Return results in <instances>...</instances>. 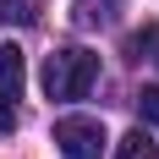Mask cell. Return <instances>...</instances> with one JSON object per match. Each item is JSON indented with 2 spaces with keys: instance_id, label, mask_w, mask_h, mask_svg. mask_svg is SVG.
<instances>
[{
  "instance_id": "6da1fadb",
  "label": "cell",
  "mask_w": 159,
  "mask_h": 159,
  "mask_svg": "<svg viewBox=\"0 0 159 159\" xmlns=\"http://www.w3.org/2000/svg\"><path fill=\"white\" fill-rule=\"evenodd\" d=\"M93 82H99V55L82 49V44H66V49H55V55L44 61V93L61 99V104L82 99Z\"/></svg>"
},
{
  "instance_id": "7a4b0ae2",
  "label": "cell",
  "mask_w": 159,
  "mask_h": 159,
  "mask_svg": "<svg viewBox=\"0 0 159 159\" xmlns=\"http://www.w3.org/2000/svg\"><path fill=\"white\" fill-rule=\"evenodd\" d=\"M55 154L61 159H99L104 154V126L99 121H88V115H66V121H55Z\"/></svg>"
},
{
  "instance_id": "3957f363",
  "label": "cell",
  "mask_w": 159,
  "mask_h": 159,
  "mask_svg": "<svg viewBox=\"0 0 159 159\" xmlns=\"http://www.w3.org/2000/svg\"><path fill=\"white\" fill-rule=\"evenodd\" d=\"M22 82H28V55L16 44H0V93H22Z\"/></svg>"
},
{
  "instance_id": "277c9868",
  "label": "cell",
  "mask_w": 159,
  "mask_h": 159,
  "mask_svg": "<svg viewBox=\"0 0 159 159\" xmlns=\"http://www.w3.org/2000/svg\"><path fill=\"white\" fill-rule=\"evenodd\" d=\"M115 159H159V143L148 137L143 126H132L121 143H115Z\"/></svg>"
},
{
  "instance_id": "5b68a950",
  "label": "cell",
  "mask_w": 159,
  "mask_h": 159,
  "mask_svg": "<svg viewBox=\"0 0 159 159\" xmlns=\"http://www.w3.org/2000/svg\"><path fill=\"white\" fill-rule=\"evenodd\" d=\"M115 6L121 0H77V22L82 28H104V22H115Z\"/></svg>"
},
{
  "instance_id": "8992f818",
  "label": "cell",
  "mask_w": 159,
  "mask_h": 159,
  "mask_svg": "<svg viewBox=\"0 0 159 159\" xmlns=\"http://www.w3.org/2000/svg\"><path fill=\"white\" fill-rule=\"evenodd\" d=\"M6 132H16V99L11 93H0V137Z\"/></svg>"
},
{
  "instance_id": "52a82bcc",
  "label": "cell",
  "mask_w": 159,
  "mask_h": 159,
  "mask_svg": "<svg viewBox=\"0 0 159 159\" xmlns=\"http://www.w3.org/2000/svg\"><path fill=\"white\" fill-rule=\"evenodd\" d=\"M137 110H143L148 121H159V88H143V93H137Z\"/></svg>"
},
{
  "instance_id": "ba28073f",
  "label": "cell",
  "mask_w": 159,
  "mask_h": 159,
  "mask_svg": "<svg viewBox=\"0 0 159 159\" xmlns=\"http://www.w3.org/2000/svg\"><path fill=\"white\" fill-rule=\"evenodd\" d=\"M154 49H159V39H154ZM154 61H159V55H154Z\"/></svg>"
}]
</instances>
